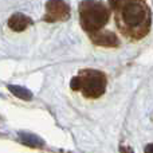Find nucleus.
Masks as SVG:
<instances>
[{"mask_svg": "<svg viewBox=\"0 0 153 153\" xmlns=\"http://www.w3.org/2000/svg\"><path fill=\"white\" fill-rule=\"evenodd\" d=\"M70 16V8L63 0H48L46 5V20L58 22L66 20Z\"/></svg>", "mask_w": 153, "mask_h": 153, "instance_id": "obj_4", "label": "nucleus"}, {"mask_svg": "<svg viewBox=\"0 0 153 153\" xmlns=\"http://www.w3.org/2000/svg\"><path fill=\"white\" fill-rule=\"evenodd\" d=\"M79 13H81L82 27L89 32L100 31L109 18L108 8L101 3L93 1V0H87V1L82 3L81 8H79Z\"/></svg>", "mask_w": 153, "mask_h": 153, "instance_id": "obj_3", "label": "nucleus"}, {"mask_svg": "<svg viewBox=\"0 0 153 153\" xmlns=\"http://www.w3.org/2000/svg\"><path fill=\"white\" fill-rule=\"evenodd\" d=\"M121 22L133 34H144L148 28V10L137 0H128L118 7Z\"/></svg>", "mask_w": 153, "mask_h": 153, "instance_id": "obj_1", "label": "nucleus"}, {"mask_svg": "<svg viewBox=\"0 0 153 153\" xmlns=\"http://www.w3.org/2000/svg\"><path fill=\"white\" fill-rule=\"evenodd\" d=\"M10 90L16 95V97L22 98V100H30L31 98V93L28 91L27 89L20 86H10Z\"/></svg>", "mask_w": 153, "mask_h": 153, "instance_id": "obj_7", "label": "nucleus"}, {"mask_svg": "<svg viewBox=\"0 0 153 153\" xmlns=\"http://www.w3.org/2000/svg\"><path fill=\"white\" fill-rule=\"evenodd\" d=\"M74 90H81L87 98H98L105 93L106 78L97 70H85L71 81Z\"/></svg>", "mask_w": 153, "mask_h": 153, "instance_id": "obj_2", "label": "nucleus"}, {"mask_svg": "<svg viewBox=\"0 0 153 153\" xmlns=\"http://www.w3.org/2000/svg\"><path fill=\"white\" fill-rule=\"evenodd\" d=\"M93 40L94 43H97L98 46H106V47H113L118 43L116 35L111 32H93Z\"/></svg>", "mask_w": 153, "mask_h": 153, "instance_id": "obj_6", "label": "nucleus"}, {"mask_svg": "<svg viewBox=\"0 0 153 153\" xmlns=\"http://www.w3.org/2000/svg\"><path fill=\"white\" fill-rule=\"evenodd\" d=\"M30 24H31L30 18H27L23 13H15V15H12L10 18V20H8V26H10V28L13 30V31H23Z\"/></svg>", "mask_w": 153, "mask_h": 153, "instance_id": "obj_5", "label": "nucleus"}, {"mask_svg": "<svg viewBox=\"0 0 153 153\" xmlns=\"http://www.w3.org/2000/svg\"><path fill=\"white\" fill-rule=\"evenodd\" d=\"M145 151H146V152H153V145H148V146L145 148Z\"/></svg>", "mask_w": 153, "mask_h": 153, "instance_id": "obj_8", "label": "nucleus"}]
</instances>
